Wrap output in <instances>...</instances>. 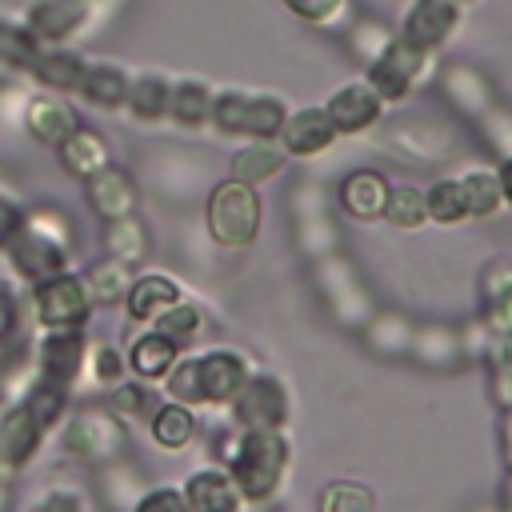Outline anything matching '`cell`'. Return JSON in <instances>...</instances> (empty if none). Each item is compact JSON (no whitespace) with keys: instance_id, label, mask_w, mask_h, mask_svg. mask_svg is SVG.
Returning a JSON list of instances; mask_svg holds the SVG:
<instances>
[{"instance_id":"277c9868","label":"cell","mask_w":512,"mask_h":512,"mask_svg":"<svg viewBox=\"0 0 512 512\" xmlns=\"http://www.w3.org/2000/svg\"><path fill=\"white\" fill-rule=\"evenodd\" d=\"M204 224L208 236L228 248V252H244L256 236H260V196L252 184L244 180H220L208 200H204Z\"/></svg>"},{"instance_id":"7dc6e473","label":"cell","mask_w":512,"mask_h":512,"mask_svg":"<svg viewBox=\"0 0 512 512\" xmlns=\"http://www.w3.org/2000/svg\"><path fill=\"white\" fill-rule=\"evenodd\" d=\"M128 512H188V504H184V492L180 488L156 484V488H144Z\"/></svg>"},{"instance_id":"f907efd6","label":"cell","mask_w":512,"mask_h":512,"mask_svg":"<svg viewBox=\"0 0 512 512\" xmlns=\"http://www.w3.org/2000/svg\"><path fill=\"white\" fill-rule=\"evenodd\" d=\"M20 336V300L16 292L0 280V348H8Z\"/></svg>"},{"instance_id":"4fadbf2b","label":"cell","mask_w":512,"mask_h":512,"mask_svg":"<svg viewBox=\"0 0 512 512\" xmlns=\"http://www.w3.org/2000/svg\"><path fill=\"white\" fill-rule=\"evenodd\" d=\"M320 108L328 112L336 136H360V132H368V128L380 120L384 100L368 88V80H348V84L332 88Z\"/></svg>"},{"instance_id":"816d5d0a","label":"cell","mask_w":512,"mask_h":512,"mask_svg":"<svg viewBox=\"0 0 512 512\" xmlns=\"http://www.w3.org/2000/svg\"><path fill=\"white\" fill-rule=\"evenodd\" d=\"M480 360L488 364V372H508L512 368V332H488Z\"/></svg>"},{"instance_id":"1f68e13d","label":"cell","mask_w":512,"mask_h":512,"mask_svg":"<svg viewBox=\"0 0 512 512\" xmlns=\"http://www.w3.org/2000/svg\"><path fill=\"white\" fill-rule=\"evenodd\" d=\"M468 200V220H492L504 212V192L496 180V168H468L464 176H456Z\"/></svg>"},{"instance_id":"ba28073f","label":"cell","mask_w":512,"mask_h":512,"mask_svg":"<svg viewBox=\"0 0 512 512\" xmlns=\"http://www.w3.org/2000/svg\"><path fill=\"white\" fill-rule=\"evenodd\" d=\"M432 72V52L408 44L400 32H392V40L384 44V52L368 64V88L388 104H400L404 96H412V88Z\"/></svg>"},{"instance_id":"83f0119b","label":"cell","mask_w":512,"mask_h":512,"mask_svg":"<svg viewBox=\"0 0 512 512\" xmlns=\"http://www.w3.org/2000/svg\"><path fill=\"white\" fill-rule=\"evenodd\" d=\"M288 164V152L276 140H248L240 144V152L232 156V180H244L252 188L268 184L272 176H280Z\"/></svg>"},{"instance_id":"2e32d148","label":"cell","mask_w":512,"mask_h":512,"mask_svg":"<svg viewBox=\"0 0 512 512\" xmlns=\"http://www.w3.org/2000/svg\"><path fill=\"white\" fill-rule=\"evenodd\" d=\"M48 432L32 420V412L24 404H12L0 412V480L16 476L36 452H40V440Z\"/></svg>"},{"instance_id":"603a6c76","label":"cell","mask_w":512,"mask_h":512,"mask_svg":"<svg viewBox=\"0 0 512 512\" xmlns=\"http://www.w3.org/2000/svg\"><path fill=\"white\" fill-rule=\"evenodd\" d=\"M176 300H184V292H180V284H176L172 276H164V272H144V276H132V288H128V296H124V308H128L132 320L152 324V320H156L164 308H172Z\"/></svg>"},{"instance_id":"f35d334b","label":"cell","mask_w":512,"mask_h":512,"mask_svg":"<svg viewBox=\"0 0 512 512\" xmlns=\"http://www.w3.org/2000/svg\"><path fill=\"white\" fill-rule=\"evenodd\" d=\"M20 512H88V496H84V488L64 484V476H56L48 484H36L20 500Z\"/></svg>"},{"instance_id":"4316f807","label":"cell","mask_w":512,"mask_h":512,"mask_svg":"<svg viewBox=\"0 0 512 512\" xmlns=\"http://www.w3.org/2000/svg\"><path fill=\"white\" fill-rule=\"evenodd\" d=\"M48 92H80L84 84V72H88V60L80 52H68V48H40L36 64L28 68Z\"/></svg>"},{"instance_id":"11a10c76","label":"cell","mask_w":512,"mask_h":512,"mask_svg":"<svg viewBox=\"0 0 512 512\" xmlns=\"http://www.w3.org/2000/svg\"><path fill=\"white\" fill-rule=\"evenodd\" d=\"M500 456H504V464L512 468V408L500 416Z\"/></svg>"},{"instance_id":"91938a15","label":"cell","mask_w":512,"mask_h":512,"mask_svg":"<svg viewBox=\"0 0 512 512\" xmlns=\"http://www.w3.org/2000/svg\"><path fill=\"white\" fill-rule=\"evenodd\" d=\"M472 512H500L496 504H480V508H472Z\"/></svg>"},{"instance_id":"d4e9b609","label":"cell","mask_w":512,"mask_h":512,"mask_svg":"<svg viewBox=\"0 0 512 512\" xmlns=\"http://www.w3.org/2000/svg\"><path fill=\"white\" fill-rule=\"evenodd\" d=\"M56 156H60V168H64L68 176H76V180H88V176H96L104 164H112V152H108L104 136L92 132V128H84V124L56 148Z\"/></svg>"},{"instance_id":"44dd1931","label":"cell","mask_w":512,"mask_h":512,"mask_svg":"<svg viewBox=\"0 0 512 512\" xmlns=\"http://www.w3.org/2000/svg\"><path fill=\"white\" fill-rule=\"evenodd\" d=\"M336 200H340L344 216H352V220H376L384 212V200H388V180L376 168H352L340 180Z\"/></svg>"},{"instance_id":"7bdbcfd3","label":"cell","mask_w":512,"mask_h":512,"mask_svg":"<svg viewBox=\"0 0 512 512\" xmlns=\"http://www.w3.org/2000/svg\"><path fill=\"white\" fill-rule=\"evenodd\" d=\"M316 512H376V496L360 480H332L320 488Z\"/></svg>"},{"instance_id":"4dcf8cb0","label":"cell","mask_w":512,"mask_h":512,"mask_svg":"<svg viewBox=\"0 0 512 512\" xmlns=\"http://www.w3.org/2000/svg\"><path fill=\"white\" fill-rule=\"evenodd\" d=\"M128 72L120 64H88L84 72V84H80V96L92 104V108H124L128 104Z\"/></svg>"},{"instance_id":"f546056e","label":"cell","mask_w":512,"mask_h":512,"mask_svg":"<svg viewBox=\"0 0 512 512\" xmlns=\"http://www.w3.org/2000/svg\"><path fill=\"white\" fill-rule=\"evenodd\" d=\"M168 100H172V80L164 72H140L132 84H128V112L140 120V124H156L168 116Z\"/></svg>"},{"instance_id":"e575fe53","label":"cell","mask_w":512,"mask_h":512,"mask_svg":"<svg viewBox=\"0 0 512 512\" xmlns=\"http://www.w3.org/2000/svg\"><path fill=\"white\" fill-rule=\"evenodd\" d=\"M384 224L396 232H416L428 224V208H424V188L416 184H388V200H384Z\"/></svg>"},{"instance_id":"ac0fdd59","label":"cell","mask_w":512,"mask_h":512,"mask_svg":"<svg viewBox=\"0 0 512 512\" xmlns=\"http://www.w3.org/2000/svg\"><path fill=\"white\" fill-rule=\"evenodd\" d=\"M92 0H32L24 24L40 36V44H60L88 24Z\"/></svg>"},{"instance_id":"ffe728a7","label":"cell","mask_w":512,"mask_h":512,"mask_svg":"<svg viewBox=\"0 0 512 512\" xmlns=\"http://www.w3.org/2000/svg\"><path fill=\"white\" fill-rule=\"evenodd\" d=\"M184 504L188 512H240L244 508V496L236 488V480L228 476V468L212 464V468H196L188 480H184Z\"/></svg>"},{"instance_id":"d6986e66","label":"cell","mask_w":512,"mask_h":512,"mask_svg":"<svg viewBox=\"0 0 512 512\" xmlns=\"http://www.w3.org/2000/svg\"><path fill=\"white\" fill-rule=\"evenodd\" d=\"M24 128H28V136H32L36 144L60 148V144L80 128V116H76V108H72L64 96L44 92V96H32V100H28V108H24Z\"/></svg>"},{"instance_id":"8d00e7d4","label":"cell","mask_w":512,"mask_h":512,"mask_svg":"<svg viewBox=\"0 0 512 512\" xmlns=\"http://www.w3.org/2000/svg\"><path fill=\"white\" fill-rule=\"evenodd\" d=\"M152 328L160 332V336H168L172 344H192V340H200L204 336V328H208V316H204V308L200 304H192V300H176L172 308H164L156 320H152Z\"/></svg>"},{"instance_id":"74e56055","label":"cell","mask_w":512,"mask_h":512,"mask_svg":"<svg viewBox=\"0 0 512 512\" xmlns=\"http://www.w3.org/2000/svg\"><path fill=\"white\" fill-rule=\"evenodd\" d=\"M20 404L32 412V420H36L44 432H52L56 424H64L68 404H72V392H68V388H56V384H48V380L36 376V380L28 384V392H24Z\"/></svg>"},{"instance_id":"3957f363","label":"cell","mask_w":512,"mask_h":512,"mask_svg":"<svg viewBox=\"0 0 512 512\" xmlns=\"http://www.w3.org/2000/svg\"><path fill=\"white\" fill-rule=\"evenodd\" d=\"M72 252H76V232L60 212H28L20 236L4 248L12 272L24 284H44V280L68 272Z\"/></svg>"},{"instance_id":"ee69618b","label":"cell","mask_w":512,"mask_h":512,"mask_svg":"<svg viewBox=\"0 0 512 512\" xmlns=\"http://www.w3.org/2000/svg\"><path fill=\"white\" fill-rule=\"evenodd\" d=\"M448 96H452V104L464 112V116H484L488 108H492V92H488V84L476 76V72H468V68H452L448 72Z\"/></svg>"},{"instance_id":"484cf974","label":"cell","mask_w":512,"mask_h":512,"mask_svg":"<svg viewBox=\"0 0 512 512\" xmlns=\"http://www.w3.org/2000/svg\"><path fill=\"white\" fill-rule=\"evenodd\" d=\"M360 332H364L368 352H376V356H384V360H396V356H408V352H412L416 324H412L404 312H372Z\"/></svg>"},{"instance_id":"9f6ffc18","label":"cell","mask_w":512,"mask_h":512,"mask_svg":"<svg viewBox=\"0 0 512 512\" xmlns=\"http://www.w3.org/2000/svg\"><path fill=\"white\" fill-rule=\"evenodd\" d=\"M496 180H500L504 204H512V156H504V160H500V168H496Z\"/></svg>"},{"instance_id":"f5cc1de1","label":"cell","mask_w":512,"mask_h":512,"mask_svg":"<svg viewBox=\"0 0 512 512\" xmlns=\"http://www.w3.org/2000/svg\"><path fill=\"white\" fill-rule=\"evenodd\" d=\"M24 208L12 200V196H0V252L20 236V228H24Z\"/></svg>"},{"instance_id":"52a82bcc","label":"cell","mask_w":512,"mask_h":512,"mask_svg":"<svg viewBox=\"0 0 512 512\" xmlns=\"http://www.w3.org/2000/svg\"><path fill=\"white\" fill-rule=\"evenodd\" d=\"M312 280H316V288H320L324 308H328L344 328H364L368 316L376 312V308H372V296H368V288H364V280H360V272H356L340 252H332V256H324V260H312Z\"/></svg>"},{"instance_id":"c3c4849f","label":"cell","mask_w":512,"mask_h":512,"mask_svg":"<svg viewBox=\"0 0 512 512\" xmlns=\"http://www.w3.org/2000/svg\"><path fill=\"white\" fill-rule=\"evenodd\" d=\"M480 124H484L488 144L500 152V160L512 156V112H508V108H488V112L480 116Z\"/></svg>"},{"instance_id":"681fc988","label":"cell","mask_w":512,"mask_h":512,"mask_svg":"<svg viewBox=\"0 0 512 512\" xmlns=\"http://www.w3.org/2000/svg\"><path fill=\"white\" fill-rule=\"evenodd\" d=\"M280 4L308 24H336V16L344 12V0H280Z\"/></svg>"},{"instance_id":"30bf717a","label":"cell","mask_w":512,"mask_h":512,"mask_svg":"<svg viewBox=\"0 0 512 512\" xmlns=\"http://www.w3.org/2000/svg\"><path fill=\"white\" fill-rule=\"evenodd\" d=\"M92 308L96 304L88 296V284L76 272H60V276H52L44 284H32V312H36L44 332H52V328H84Z\"/></svg>"},{"instance_id":"e0dca14e","label":"cell","mask_w":512,"mask_h":512,"mask_svg":"<svg viewBox=\"0 0 512 512\" xmlns=\"http://www.w3.org/2000/svg\"><path fill=\"white\" fill-rule=\"evenodd\" d=\"M84 196H88V208L108 224V220H124L136 212L140 204V192L132 184V176L120 168V164H104L96 176L84 180Z\"/></svg>"},{"instance_id":"94428289","label":"cell","mask_w":512,"mask_h":512,"mask_svg":"<svg viewBox=\"0 0 512 512\" xmlns=\"http://www.w3.org/2000/svg\"><path fill=\"white\" fill-rule=\"evenodd\" d=\"M456 4H460V8H464V4H472V0H456Z\"/></svg>"},{"instance_id":"7402d4cb","label":"cell","mask_w":512,"mask_h":512,"mask_svg":"<svg viewBox=\"0 0 512 512\" xmlns=\"http://www.w3.org/2000/svg\"><path fill=\"white\" fill-rule=\"evenodd\" d=\"M420 368L432 372H452L464 364V348H460V328L452 324H416L412 336V352H408Z\"/></svg>"},{"instance_id":"836d02e7","label":"cell","mask_w":512,"mask_h":512,"mask_svg":"<svg viewBox=\"0 0 512 512\" xmlns=\"http://www.w3.org/2000/svg\"><path fill=\"white\" fill-rule=\"evenodd\" d=\"M148 432H152V440H156L164 452H180V448H188L192 436H196V416H192V408H184V404H176V400H164L160 412L148 420Z\"/></svg>"},{"instance_id":"ab89813d","label":"cell","mask_w":512,"mask_h":512,"mask_svg":"<svg viewBox=\"0 0 512 512\" xmlns=\"http://www.w3.org/2000/svg\"><path fill=\"white\" fill-rule=\"evenodd\" d=\"M104 248H108V256L112 260H120V264H140L144 256H148V232H144V224L136 220V216H124V220H108V228H104Z\"/></svg>"},{"instance_id":"60d3db41","label":"cell","mask_w":512,"mask_h":512,"mask_svg":"<svg viewBox=\"0 0 512 512\" xmlns=\"http://www.w3.org/2000/svg\"><path fill=\"white\" fill-rule=\"evenodd\" d=\"M424 208L432 224H464L468 220V200L456 176L432 180V188H424Z\"/></svg>"},{"instance_id":"db71d44e","label":"cell","mask_w":512,"mask_h":512,"mask_svg":"<svg viewBox=\"0 0 512 512\" xmlns=\"http://www.w3.org/2000/svg\"><path fill=\"white\" fill-rule=\"evenodd\" d=\"M488 376H492V388H488L492 404H496L500 412H508V408H512V368H508V372H488Z\"/></svg>"},{"instance_id":"cb8c5ba5","label":"cell","mask_w":512,"mask_h":512,"mask_svg":"<svg viewBox=\"0 0 512 512\" xmlns=\"http://www.w3.org/2000/svg\"><path fill=\"white\" fill-rule=\"evenodd\" d=\"M176 360H180V344H172V340L160 336L156 328L136 332L132 344H128V356H124V364L132 368V376H136V380H148V384H152V380H164Z\"/></svg>"},{"instance_id":"7a4b0ae2","label":"cell","mask_w":512,"mask_h":512,"mask_svg":"<svg viewBox=\"0 0 512 512\" xmlns=\"http://www.w3.org/2000/svg\"><path fill=\"white\" fill-rule=\"evenodd\" d=\"M252 376V360L236 348H212V352H196V356H180L168 376V400L184 404V408H228L236 400V392L244 388V380Z\"/></svg>"},{"instance_id":"9c48e42d","label":"cell","mask_w":512,"mask_h":512,"mask_svg":"<svg viewBox=\"0 0 512 512\" xmlns=\"http://www.w3.org/2000/svg\"><path fill=\"white\" fill-rule=\"evenodd\" d=\"M228 408H232V424L244 432H284L292 416V396L280 376L252 372Z\"/></svg>"},{"instance_id":"8992f818","label":"cell","mask_w":512,"mask_h":512,"mask_svg":"<svg viewBox=\"0 0 512 512\" xmlns=\"http://www.w3.org/2000/svg\"><path fill=\"white\" fill-rule=\"evenodd\" d=\"M288 108L280 96H264V92H216L212 96V128L228 132V136H244V140H276L280 124H284Z\"/></svg>"},{"instance_id":"6f0895ef","label":"cell","mask_w":512,"mask_h":512,"mask_svg":"<svg viewBox=\"0 0 512 512\" xmlns=\"http://www.w3.org/2000/svg\"><path fill=\"white\" fill-rule=\"evenodd\" d=\"M496 508H500V512H512V468H508V476H504V484H500Z\"/></svg>"},{"instance_id":"7c38bea8","label":"cell","mask_w":512,"mask_h":512,"mask_svg":"<svg viewBox=\"0 0 512 512\" xmlns=\"http://www.w3.org/2000/svg\"><path fill=\"white\" fill-rule=\"evenodd\" d=\"M84 356H88L84 328H52L36 340V376L72 392L84 380Z\"/></svg>"},{"instance_id":"d590c367","label":"cell","mask_w":512,"mask_h":512,"mask_svg":"<svg viewBox=\"0 0 512 512\" xmlns=\"http://www.w3.org/2000/svg\"><path fill=\"white\" fill-rule=\"evenodd\" d=\"M160 404H164V396L156 392V384H148V380H120V384H112V392H108V408L116 412V416H128V420H152L156 412H160Z\"/></svg>"},{"instance_id":"9a60e30c","label":"cell","mask_w":512,"mask_h":512,"mask_svg":"<svg viewBox=\"0 0 512 512\" xmlns=\"http://www.w3.org/2000/svg\"><path fill=\"white\" fill-rule=\"evenodd\" d=\"M332 140H336V128L324 108H296L284 116V124L276 132V144L288 152V160H312V156L328 152Z\"/></svg>"},{"instance_id":"b9f144b4","label":"cell","mask_w":512,"mask_h":512,"mask_svg":"<svg viewBox=\"0 0 512 512\" xmlns=\"http://www.w3.org/2000/svg\"><path fill=\"white\" fill-rule=\"evenodd\" d=\"M40 36L24 24V20H8L0 16V64L8 68H32L40 56Z\"/></svg>"},{"instance_id":"680465c9","label":"cell","mask_w":512,"mask_h":512,"mask_svg":"<svg viewBox=\"0 0 512 512\" xmlns=\"http://www.w3.org/2000/svg\"><path fill=\"white\" fill-rule=\"evenodd\" d=\"M0 512H8V484L0 480Z\"/></svg>"},{"instance_id":"d6a6232c","label":"cell","mask_w":512,"mask_h":512,"mask_svg":"<svg viewBox=\"0 0 512 512\" xmlns=\"http://www.w3.org/2000/svg\"><path fill=\"white\" fill-rule=\"evenodd\" d=\"M84 284H88L92 304L112 308V304H124V296H128V288H132V268L120 264V260H112V256H104V260H96V264L84 272Z\"/></svg>"},{"instance_id":"5b68a950","label":"cell","mask_w":512,"mask_h":512,"mask_svg":"<svg viewBox=\"0 0 512 512\" xmlns=\"http://www.w3.org/2000/svg\"><path fill=\"white\" fill-rule=\"evenodd\" d=\"M60 444H64L68 456H76L80 464H96V468L120 464L124 452H128L124 424H120V416H112V408H76V412H68Z\"/></svg>"},{"instance_id":"8fae6325","label":"cell","mask_w":512,"mask_h":512,"mask_svg":"<svg viewBox=\"0 0 512 512\" xmlns=\"http://www.w3.org/2000/svg\"><path fill=\"white\" fill-rule=\"evenodd\" d=\"M292 224H296V244L308 260H324L332 252H340V232L332 224V212H328V196L320 184H296L292 188Z\"/></svg>"},{"instance_id":"f6af8a7d","label":"cell","mask_w":512,"mask_h":512,"mask_svg":"<svg viewBox=\"0 0 512 512\" xmlns=\"http://www.w3.org/2000/svg\"><path fill=\"white\" fill-rule=\"evenodd\" d=\"M120 372H124L120 352H116L112 344H104V340H88V356H84V380L112 388V384H120Z\"/></svg>"},{"instance_id":"5bb4252c","label":"cell","mask_w":512,"mask_h":512,"mask_svg":"<svg viewBox=\"0 0 512 512\" xmlns=\"http://www.w3.org/2000/svg\"><path fill=\"white\" fill-rule=\"evenodd\" d=\"M460 16H464V8L456 0H412L400 20V36L416 48L436 52L460 28Z\"/></svg>"},{"instance_id":"6da1fadb","label":"cell","mask_w":512,"mask_h":512,"mask_svg":"<svg viewBox=\"0 0 512 512\" xmlns=\"http://www.w3.org/2000/svg\"><path fill=\"white\" fill-rule=\"evenodd\" d=\"M292 464V448L284 432H244L232 424L228 436H220V468L236 480L244 504H268Z\"/></svg>"},{"instance_id":"f1b7e54d","label":"cell","mask_w":512,"mask_h":512,"mask_svg":"<svg viewBox=\"0 0 512 512\" xmlns=\"http://www.w3.org/2000/svg\"><path fill=\"white\" fill-rule=\"evenodd\" d=\"M212 88L196 76L172 80V100H168V120L180 128H204L212 120Z\"/></svg>"},{"instance_id":"bcb514c9","label":"cell","mask_w":512,"mask_h":512,"mask_svg":"<svg viewBox=\"0 0 512 512\" xmlns=\"http://www.w3.org/2000/svg\"><path fill=\"white\" fill-rule=\"evenodd\" d=\"M476 288H480V308L508 300V296H512V260H508V256H496V260H488V264L480 268V280H476Z\"/></svg>"}]
</instances>
